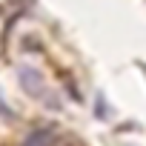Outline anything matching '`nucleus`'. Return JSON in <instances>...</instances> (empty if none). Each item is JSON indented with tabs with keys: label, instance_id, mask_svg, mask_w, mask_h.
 Returning a JSON list of instances; mask_svg holds the SVG:
<instances>
[{
	"label": "nucleus",
	"instance_id": "nucleus-2",
	"mask_svg": "<svg viewBox=\"0 0 146 146\" xmlns=\"http://www.w3.org/2000/svg\"><path fill=\"white\" fill-rule=\"evenodd\" d=\"M54 132H57V129H35V132L26 137L23 146H49L52 137H54Z\"/></svg>",
	"mask_w": 146,
	"mask_h": 146
},
{
	"label": "nucleus",
	"instance_id": "nucleus-3",
	"mask_svg": "<svg viewBox=\"0 0 146 146\" xmlns=\"http://www.w3.org/2000/svg\"><path fill=\"white\" fill-rule=\"evenodd\" d=\"M49 146H83V143L75 135H69V132H54V137H52Z\"/></svg>",
	"mask_w": 146,
	"mask_h": 146
},
{
	"label": "nucleus",
	"instance_id": "nucleus-1",
	"mask_svg": "<svg viewBox=\"0 0 146 146\" xmlns=\"http://www.w3.org/2000/svg\"><path fill=\"white\" fill-rule=\"evenodd\" d=\"M17 75H20V86H23V92H26L29 98H37V100L46 103L49 109H57V98L49 92V86H46V80H43V75H40L37 69L23 66Z\"/></svg>",
	"mask_w": 146,
	"mask_h": 146
},
{
	"label": "nucleus",
	"instance_id": "nucleus-4",
	"mask_svg": "<svg viewBox=\"0 0 146 146\" xmlns=\"http://www.w3.org/2000/svg\"><path fill=\"white\" fill-rule=\"evenodd\" d=\"M109 115V106H103V100H98V117H106Z\"/></svg>",
	"mask_w": 146,
	"mask_h": 146
}]
</instances>
